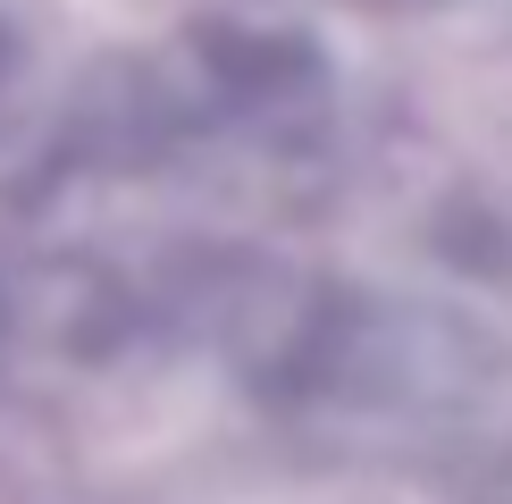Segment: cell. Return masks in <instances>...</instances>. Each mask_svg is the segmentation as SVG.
<instances>
[{
	"instance_id": "1",
	"label": "cell",
	"mask_w": 512,
	"mask_h": 504,
	"mask_svg": "<svg viewBox=\"0 0 512 504\" xmlns=\"http://www.w3.org/2000/svg\"><path fill=\"white\" fill-rule=\"evenodd\" d=\"M0 68H9V34H0Z\"/></svg>"
}]
</instances>
